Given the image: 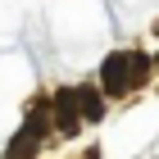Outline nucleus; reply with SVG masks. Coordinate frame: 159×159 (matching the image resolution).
<instances>
[{
    "label": "nucleus",
    "mask_w": 159,
    "mask_h": 159,
    "mask_svg": "<svg viewBox=\"0 0 159 159\" xmlns=\"http://www.w3.org/2000/svg\"><path fill=\"white\" fill-rule=\"evenodd\" d=\"M55 123H59V132H77V109H73V91H59V96H55Z\"/></svg>",
    "instance_id": "1"
},
{
    "label": "nucleus",
    "mask_w": 159,
    "mask_h": 159,
    "mask_svg": "<svg viewBox=\"0 0 159 159\" xmlns=\"http://www.w3.org/2000/svg\"><path fill=\"white\" fill-rule=\"evenodd\" d=\"M82 114H86V118H91V123H96L100 114H105V105H100V100H96V91H82Z\"/></svg>",
    "instance_id": "3"
},
{
    "label": "nucleus",
    "mask_w": 159,
    "mask_h": 159,
    "mask_svg": "<svg viewBox=\"0 0 159 159\" xmlns=\"http://www.w3.org/2000/svg\"><path fill=\"white\" fill-rule=\"evenodd\" d=\"M105 82H109V91H127V82H123V55H114L105 64Z\"/></svg>",
    "instance_id": "2"
}]
</instances>
